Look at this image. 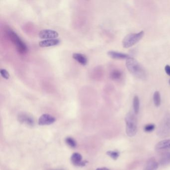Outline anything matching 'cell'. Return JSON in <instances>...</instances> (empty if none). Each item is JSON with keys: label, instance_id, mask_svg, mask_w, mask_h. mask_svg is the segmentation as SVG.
Returning <instances> with one entry per match:
<instances>
[{"label": "cell", "instance_id": "obj_16", "mask_svg": "<svg viewBox=\"0 0 170 170\" xmlns=\"http://www.w3.org/2000/svg\"><path fill=\"white\" fill-rule=\"evenodd\" d=\"M110 77L113 80L118 81L121 78L122 72L118 69H114L110 73Z\"/></svg>", "mask_w": 170, "mask_h": 170}, {"label": "cell", "instance_id": "obj_23", "mask_svg": "<svg viewBox=\"0 0 170 170\" xmlns=\"http://www.w3.org/2000/svg\"><path fill=\"white\" fill-rule=\"evenodd\" d=\"M165 71L167 74L170 76V66L169 65H167L165 68Z\"/></svg>", "mask_w": 170, "mask_h": 170}, {"label": "cell", "instance_id": "obj_2", "mask_svg": "<svg viewBox=\"0 0 170 170\" xmlns=\"http://www.w3.org/2000/svg\"><path fill=\"white\" fill-rule=\"evenodd\" d=\"M6 33L10 40L16 47L18 52L20 54H26L28 51L27 45L18 36V34L9 28H7Z\"/></svg>", "mask_w": 170, "mask_h": 170}, {"label": "cell", "instance_id": "obj_26", "mask_svg": "<svg viewBox=\"0 0 170 170\" xmlns=\"http://www.w3.org/2000/svg\"><path fill=\"white\" fill-rule=\"evenodd\" d=\"M169 83H170V81H169Z\"/></svg>", "mask_w": 170, "mask_h": 170}, {"label": "cell", "instance_id": "obj_13", "mask_svg": "<svg viewBox=\"0 0 170 170\" xmlns=\"http://www.w3.org/2000/svg\"><path fill=\"white\" fill-rule=\"evenodd\" d=\"M159 164L154 158L149 159L146 163L144 170H157L158 168Z\"/></svg>", "mask_w": 170, "mask_h": 170}, {"label": "cell", "instance_id": "obj_10", "mask_svg": "<svg viewBox=\"0 0 170 170\" xmlns=\"http://www.w3.org/2000/svg\"><path fill=\"white\" fill-rule=\"evenodd\" d=\"M107 54L112 59H127L130 58V56L129 54L113 50L108 51Z\"/></svg>", "mask_w": 170, "mask_h": 170}, {"label": "cell", "instance_id": "obj_14", "mask_svg": "<svg viewBox=\"0 0 170 170\" xmlns=\"http://www.w3.org/2000/svg\"><path fill=\"white\" fill-rule=\"evenodd\" d=\"M72 57L81 65H86L87 64L88 59L85 54L79 53H74L72 55Z\"/></svg>", "mask_w": 170, "mask_h": 170}, {"label": "cell", "instance_id": "obj_3", "mask_svg": "<svg viewBox=\"0 0 170 170\" xmlns=\"http://www.w3.org/2000/svg\"><path fill=\"white\" fill-rule=\"evenodd\" d=\"M125 120L126 132L128 136L134 137L137 132V120L136 114L133 112H129L126 114Z\"/></svg>", "mask_w": 170, "mask_h": 170}, {"label": "cell", "instance_id": "obj_9", "mask_svg": "<svg viewBox=\"0 0 170 170\" xmlns=\"http://www.w3.org/2000/svg\"><path fill=\"white\" fill-rule=\"evenodd\" d=\"M55 118L50 114H45L41 115L38 119V124L40 125H49L55 122Z\"/></svg>", "mask_w": 170, "mask_h": 170}, {"label": "cell", "instance_id": "obj_15", "mask_svg": "<svg viewBox=\"0 0 170 170\" xmlns=\"http://www.w3.org/2000/svg\"><path fill=\"white\" fill-rule=\"evenodd\" d=\"M170 164V152L164 154L160 159V164L162 166L169 165Z\"/></svg>", "mask_w": 170, "mask_h": 170}, {"label": "cell", "instance_id": "obj_6", "mask_svg": "<svg viewBox=\"0 0 170 170\" xmlns=\"http://www.w3.org/2000/svg\"><path fill=\"white\" fill-rule=\"evenodd\" d=\"M38 36L41 39H55L59 37V33L56 31L51 29H42L38 33Z\"/></svg>", "mask_w": 170, "mask_h": 170}, {"label": "cell", "instance_id": "obj_4", "mask_svg": "<svg viewBox=\"0 0 170 170\" xmlns=\"http://www.w3.org/2000/svg\"><path fill=\"white\" fill-rule=\"evenodd\" d=\"M144 36V32L141 31L138 33H131L123 38L122 45L125 49L132 47L140 41Z\"/></svg>", "mask_w": 170, "mask_h": 170}, {"label": "cell", "instance_id": "obj_20", "mask_svg": "<svg viewBox=\"0 0 170 170\" xmlns=\"http://www.w3.org/2000/svg\"><path fill=\"white\" fill-rule=\"evenodd\" d=\"M65 142L67 144L72 148H75L76 146V143L73 138L71 137H68L65 139Z\"/></svg>", "mask_w": 170, "mask_h": 170}, {"label": "cell", "instance_id": "obj_21", "mask_svg": "<svg viewBox=\"0 0 170 170\" xmlns=\"http://www.w3.org/2000/svg\"><path fill=\"white\" fill-rule=\"evenodd\" d=\"M155 125L154 124H147L144 127V130L145 132H152L155 129Z\"/></svg>", "mask_w": 170, "mask_h": 170}, {"label": "cell", "instance_id": "obj_1", "mask_svg": "<svg viewBox=\"0 0 170 170\" xmlns=\"http://www.w3.org/2000/svg\"><path fill=\"white\" fill-rule=\"evenodd\" d=\"M126 66L130 72L136 78L145 80L147 74L146 70L137 60L132 57L126 59Z\"/></svg>", "mask_w": 170, "mask_h": 170}, {"label": "cell", "instance_id": "obj_19", "mask_svg": "<svg viewBox=\"0 0 170 170\" xmlns=\"http://www.w3.org/2000/svg\"><path fill=\"white\" fill-rule=\"evenodd\" d=\"M106 154H107V155H108L112 159L114 160H116L120 156V152L117 150L108 151L107 152Z\"/></svg>", "mask_w": 170, "mask_h": 170}, {"label": "cell", "instance_id": "obj_24", "mask_svg": "<svg viewBox=\"0 0 170 170\" xmlns=\"http://www.w3.org/2000/svg\"><path fill=\"white\" fill-rule=\"evenodd\" d=\"M96 170H110V169H108L107 168H98Z\"/></svg>", "mask_w": 170, "mask_h": 170}, {"label": "cell", "instance_id": "obj_8", "mask_svg": "<svg viewBox=\"0 0 170 170\" xmlns=\"http://www.w3.org/2000/svg\"><path fill=\"white\" fill-rule=\"evenodd\" d=\"M18 120L20 122L26 124L27 125L33 126L35 123L33 118L28 114L24 113L19 114V115H18Z\"/></svg>", "mask_w": 170, "mask_h": 170}, {"label": "cell", "instance_id": "obj_5", "mask_svg": "<svg viewBox=\"0 0 170 170\" xmlns=\"http://www.w3.org/2000/svg\"><path fill=\"white\" fill-rule=\"evenodd\" d=\"M157 133L159 137L162 138L170 135V114L165 115L159 124Z\"/></svg>", "mask_w": 170, "mask_h": 170}, {"label": "cell", "instance_id": "obj_7", "mask_svg": "<svg viewBox=\"0 0 170 170\" xmlns=\"http://www.w3.org/2000/svg\"><path fill=\"white\" fill-rule=\"evenodd\" d=\"M155 150L158 152L170 151V139H165L158 143Z\"/></svg>", "mask_w": 170, "mask_h": 170}, {"label": "cell", "instance_id": "obj_17", "mask_svg": "<svg viewBox=\"0 0 170 170\" xmlns=\"http://www.w3.org/2000/svg\"><path fill=\"white\" fill-rule=\"evenodd\" d=\"M133 106L134 112L135 114H138L139 111L140 101L138 96H135L133 98Z\"/></svg>", "mask_w": 170, "mask_h": 170}, {"label": "cell", "instance_id": "obj_25", "mask_svg": "<svg viewBox=\"0 0 170 170\" xmlns=\"http://www.w3.org/2000/svg\"><path fill=\"white\" fill-rule=\"evenodd\" d=\"M65 170L64 169H57V170Z\"/></svg>", "mask_w": 170, "mask_h": 170}, {"label": "cell", "instance_id": "obj_12", "mask_svg": "<svg viewBox=\"0 0 170 170\" xmlns=\"http://www.w3.org/2000/svg\"><path fill=\"white\" fill-rule=\"evenodd\" d=\"M60 43V40L58 38L46 40L39 42V46L41 47H50V46H55Z\"/></svg>", "mask_w": 170, "mask_h": 170}, {"label": "cell", "instance_id": "obj_11", "mask_svg": "<svg viewBox=\"0 0 170 170\" xmlns=\"http://www.w3.org/2000/svg\"><path fill=\"white\" fill-rule=\"evenodd\" d=\"M82 157L78 153H75L72 155L71 157V161L72 164L77 166H85L86 162L82 161Z\"/></svg>", "mask_w": 170, "mask_h": 170}, {"label": "cell", "instance_id": "obj_18", "mask_svg": "<svg viewBox=\"0 0 170 170\" xmlns=\"http://www.w3.org/2000/svg\"><path fill=\"white\" fill-rule=\"evenodd\" d=\"M153 101L156 107H159L161 105V95L159 91H155L153 95Z\"/></svg>", "mask_w": 170, "mask_h": 170}, {"label": "cell", "instance_id": "obj_22", "mask_svg": "<svg viewBox=\"0 0 170 170\" xmlns=\"http://www.w3.org/2000/svg\"><path fill=\"white\" fill-rule=\"evenodd\" d=\"M0 73L1 74L2 76L6 79H9L10 76V75L9 74V72L5 69H1Z\"/></svg>", "mask_w": 170, "mask_h": 170}]
</instances>
